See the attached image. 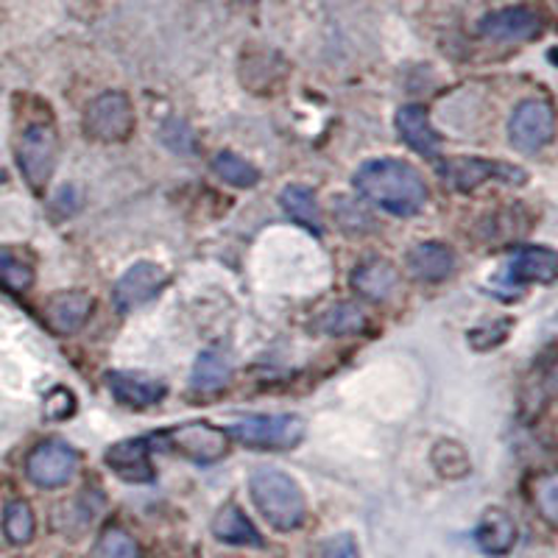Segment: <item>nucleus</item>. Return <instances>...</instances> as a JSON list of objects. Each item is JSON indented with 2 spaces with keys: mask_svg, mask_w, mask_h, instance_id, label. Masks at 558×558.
I'll list each match as a JSON object with an SVG mask.
<instances>
[{
  "mask_svg": "<svg viewBox=\"0 0 558 558\" xmlns=\"http://www.w3.org/2000/svg\"><path fill=\"white\" fill-rule=\"evenodd\" d=\"M433 466H436V472L441 477H452V481H458V477L470 475L472 470L470 452H466V447H463L461 441H452V438L438 441V445L433 447Z\"/></svg>",
  "mask_w": 558,
  "mask_h": 558,
  "instance_id": "obj_23",
  "label": "nucleus"
},
{
  "mask_svg": "<svg viewBox=\"0 0 558 558\" xmlns=\"http://www.w3.org/2000/svg\"><path fill=\"white\" fill-rule=\"evenodd\" d=\"M37 531V520L26 500H12L3 511V533L12 545H28Z\"/></svg>",
  "mask_w": 558,
  "mask_h": 558,
  "instance_id": "obj_24",
  "label": "nucleus"
},
{
  "mask_svg": "<svg viewBox=\"0 0 558 558\" xmlns=\"http://www.w3.org/2000/svg\"><path fill=\"white\" fill-rule=\"evenodd\" d=\"M279 204H282V209H286L293 221H299L302 227L311 229V232L322 235V229H324L322 209H318V202L316 196H313V191H307V187H302V184H288L286 191L279 193Z\"/></svg>",
  "mask_w": 558,
  "mask_h": 558,
  "instance_id": "obj_21",
  "label": "nucleus"
},
{
  "mask_svg": "<svg viewBox=\"0 0 558 558\" xmlns=\"http://www.w3.org/2000/svg\"><path fill=\"white\" fill-rule=\"evenodd\" d=\"M168 271L157 263H134L118 282H114L112 302L121 313H132L137 307L148 305L151 299L166 291Z\"/></svg>",
  "mask_w": 558,
  "mask_h": 558,
  "instance_id": "obj_8",
  "label": "nucleus"
},
{
  "mask_svg": "<svg viewBox=\"0 0 558 558\" xmlns=\"http://www.w3.org/2000/svg\"><path fill=\"white\" fill-rule=\"evenodd\" d=\"M363 313L355 305H338L330 313H324L322 330L330 336H347V332L363 330Z\"/></svg>",
  "mask_w": 558,
  "mask_h": 558,
  "instance_id": "obj_28",
  "label": "nucleus"
},
{
  "mask_svg": "<svg viewBox=\"0 0 558 558\" xmlns=\"http://www.w3.org/2000/svg\"><path fill=\"white\" fill-rule=\"evenodd\" d=\"M89 311H93V296L84 291H68V293H53L45 305V318L51 324L53 330L62 336H73L87 324Z\"/></svg>",
  "mask_w": 558,
  "mask_h": 558,
  "instance_id": "obj_15",
  "label": "nucleus"
},
{
  "mask_svg": "<svg viewBox=\"0 0 558 558\" xmlns=\"http://www.w3.org/2000/svg\"><path fill=\"white\" fill-rule=\"evenodd\" d=\"M0 286L14 293H23L34 286V266L23 260L17 252L0 246Z\"/></svg>",
  "mask_w": 558,
  "mask_h": 558,
  "instance_id": "obj_26",
  "label": "nucleus"
},
{
  "mask_svg": "<svg viewBox=\"0 0 558 558\" xmlns=\"http://www.w3.org/2000/svg\"><path fill=\"white\" fill-rule=\"evenodd\" d=\"M59 157V140L57 132L45 123H34L23 132L17 143V166L23 179L28 182L32 191H43L45 184L51 182L53 168Z\"/></svg>",
  "mask_w": 558,
  "mask_h": 558,
  "instance_id": "obj_3",
  "label": "nucleus"
},
{
  "mask_svg": "<svg viewBox=\"0 0 558 558\" xmlns=\"http://www.w3.org/2000/svg\"><path fill=\"white\" fill-rule=\"evenodd\" d=\"M76 408V400H73V393L68 388H57V391L45 400V416L48 418H68Z\"/></svg>",
  "mask_w": 558,
  "mask_h": 558,
  "instance_id": "obj_30",
  "label": "nucleus"
},
{
  "mask_svg": "<svg viewBox=\"0 0 558 558\" xmlns=\"http://www.w3.org/2000/svg\"><path fill=\"white\" fill-rule=\"evenodd\" d=\"M553 132H556V114H553L550 104L542 101V98L522 101L511 114V123H508L511 146L522 154L542 151L553 140Z\"/></svg>",
  "mask_w": 558,
  "mask_h": 558,
  "instance_id": "obj_6",
  "label": "nucleus"
},
{
  "mask_svg": "<svg viewBox=\"0 0 558 558\" xmlns=\"http://www.w3.org/2000/svg\"><path fill=\"white\" fill-rule=\"evenodd\" d=\"M441 177L450 187L456 191H475L477 184L488 182V179H500L508 184H522L527 179V173L517 166H508V162H497V159H450L445 168H441Z\"/></svg>",
  "mask_w": 558,
  "mask_h": 558,
  "instance_id": "obj_10",
  "label": "nucleus"
},
{
  "mask_svg": "<svg viewBox=\"0 0 558 558\" xmlns=\"http://www.w3.org/2000/svg\"><path fill=\"white\" fill-rule=\"evenodd\" d=\"M475 542L486 556H508L517 545V522L506 508H488L475 527Z\"/></svg>",
  "mask_w": 558,
  "mask_h": 558,
  "instance_id": "obj_16",
  "label": "nucleus"
},
{
  "mask_svg": "<svg viewBox=\"0 0 558 558\" xmlns=\"http://www.w3.org/2000/svg\"><path fill=\"white\" fill-rule=\"evenodd\" d=\"M397 132L405 140V146L422 157H438L441 151V134L433 129L427 109L418 104H408L397 112Z\"/></svg>",
  "mask_w": 558,
  "mask_h": 558,
  "instance_id": "obj_14",
  "label": "nucleus"
},
{
  "mask_svg": "<svg viewBox=\"0 0 558 558\" xmlns=\"http://www.w3.org/2000/svg\"><path fill=\"white\" fill-rule=\"evenodd\" d=\"M408 271L416 279H425V282H438V279H447L456 271V252L445 243L427 241L418 243L408 254Z\"/></svg>",
  "mask_w": 558,
  "mask_h": 558,
  "instance_id": "obj_17",
  "label": "nucleus"
},
{
  "mask_svg": "<svg viewBox=\"0 0 558 558\" xmlns=\"http://www.w3.org/2000/svg\"><path fill=\"white\" fill-rule=\"evenodd\" d=\"M248 492H252V500L257 506V511L277 531H296L305 522V495H302L299 483L291 475H286V472L257 470L252 475V483H248Z\"/></svg>",
  "mask_w": 558,
  "mask_h": 558,
  "instance_id": "obj_2",
  "label": "nucleus"
},
{
  "mask_svg": "<svg viewBox=\"0 0 558 558\" xmlns=\"http://www.w3.org/2000/svg\"><path fill=\"white\" fill-rule=\"evenodd\" d=\"M229 377H232V363L221 349H204L193 363L191 386L198 391H216V388L227 386Z\"/></svg>",
  "mask_w": 558,
  "mask_h": 558,
  "instance_id": "obj_22",
  "label": "nucleus"
},
{
  "mask_svg": "<svg viewBox=\"0 0 558 558\" xmlns=\"http://www.w3.org/2000/svg\"><path fill=\"white\" fill-rule=\"evenodd\" d=\"M477 28H481L483 37L495 39V43H531V39H536L542 34L545 20H542V14L533 12V9L511 7L486 14Z\"/></svg>",
  "mask_w": 558,
  "mask_h": 558,
  "instance_id": "obj_11",
  "label": "nucleus"
},
{
  "mask_svg": "<svg viewBox=\"0 0 558 558\" xmlns=\"http://www.w3.org/2000/svg\"><path fill=\"white\" fill-rule=\"evenodd\" d=\"M556 252L545 246H527L511 257L508 271L517 282H553L556 279Z\"/></svg>",
  "mask_w": 558,
  "mask_h": 558,
  "instance_id": "obj_20",
  "label": "nucleus"
},
{
  "mask_svg": "<svg viewBox=\"0 0 558 558\" xmlns=\"http://www.w3.org/2000/svg\"><path fill=\"white\" fill-rule=\"evenodd\" d=\"M213 536L223 545H238V547H260L263 536L257 533V527L252 525L246 514H243L238 506H223L221 511L213 520Z\"/></svg>",
  "mask_w": 558,
  "mask_h": 558,
  "instance_id": "obj_19",
  "label": "nucleus"
},
{
  "mask_svg": "<svg viewBox=\"0 0 558 558\" xmlns=\"http://www.w3.org/2000/svg\"><path fill=\"white\" fill-rule=\"evenodd\" d=\"M397 282H400L397 266L388 260H380V257L361 263V266L355 268V274H352V286H355V291L361 293V296L372 299V302H380V299L391 296Z\"/></svg>",
  "mask_w": 558,
  "mask_h": 558,
  "instance_id": "obj_18",
  "label": "nucleus"
},
{
  "mask_svg": "<svg viewBox=\"0 0 558 558\" xmlns=\"http://www.w3.org/2000/svg\"><path fill=\"white\" fill-rule=\"evenodd\" d=\"M213 171L223 179V182L235 184V187H254L260 182V171L248 162V159L238 157L232 151H221L213 159Z\"/></svg>",
  "mask_w": 558,
  "mask_h": 558,
  "instance_id": "obj_25",
  "label": "nucleus"
},
{
  "mask_svg": "<svg viewBox=\"0 0 558 558\" xmlns=\"http://www.w3.org/2000/svg\"><path fill=\"white\" fill-rule=\"evenodd\" d=\"M78 470L76 450L64 441H43L32 450L26 461V475L39 488H59L73 481Z\"/></svg>",
  "mask_w": 558,
  "mask_h": 558,
  "instance_id": "obj_7",
  "label": "nucleus"
},
{
  "mask_svg": "<svg viewBox=\"0 0 558 558\" xmlns=\"http://www.w3.org/2000/svg\"><path fill=\"white\" fill-rule=\"evenodd\" d=\"M229 433L257 450H291L305 438V422L299 416H248L235 422Z\"/></svg>",
  "mask_w": 558,
  "mask_h": 558,
  "instance_id": "obj_5",
  "label": "nucleus"
},
{
  "mask_svg": "<svg viewBox=\"0 0 558 558\" xmlns=\"http://www.w3.org/2000/svg\"><path fill=\"white\" fill-rule=\"evenodd\" d=\"M322 558H361V550H357V542L349 533H341V536H332L324 545Z\"/></svg>",
  "mask_w": 558,
  "mask_h": 558,
  "instance_id": "obj_31",
  "label": "nucleus"
},
{
  "mask_svg": "<svg viewBox=\"0 0 558 558\" xmlns=\"http://www.w3.org/2000/svg\"><path fill=\"white\" fill-rule=\"evenodd\" d=\"M98 558H140V547L123 527H107L96 547Z\"/></svg>",
  "mask_w": 558,
  "mask_h": 558,
  "instance_id": "obj_27",
  "label": "nucleus"
},
{
  "mask_svg": "<svg viewBox=\"0 0 558 558\" xmlns=\"http://www.w3.org/2000/svg\"><path fill=\"white\" fill-rule=\"evenodd\" d=\"M134 132V107L123 93H101L84 112V134L96 143H123Z\"/></svg>",
  "mask_w": 558,
  "mask_h": 558,
  "instance_id": "obj_4",
  "label": "nucleus"
},
{
  "mask_svg": "<svg viewBox=\"0 0 558 558\" xmlns=\"http://www.w3.org/2000/svg\"><path fill=\"white\" fill-rule=\"evenodd\" d=\"M361 196L391 216L411 218L427 202L425 177L402 159H368L355 171Z\"/></svg>",
  "mask_w": 558,
  "mask_h": 558,
  "instance_id": "obj_1",
  "label": "nucleus"
},
{
  "mask_svg": "<svg viewBox=\"0 0 558 558\" xmlns=\"http://www.w3.org/2000/svg\"><path fill=\"white\" fill-rule=\"evenodd\" d=\"M107 386L121 405L137 408V411L157 405L159 400H166L168 393L166 383L154 380L148 375H140V372H109Z\"/></svg>",
  "mask_w": 558,
  "mask_h": 558,
  "instance_id": "obj_12",
  "label": "nucleus"
},
{
  "mask_svg": "<svg viewBox=\"0 0 558 558\" xmlns=\"http://www.w3.org/2000/svg\"><path fill=\"white\" fill-rule=\"evenodd\" d=\"M162 441H168L179 456L191 458L193 463H216L229 450L227 433L207 422H187L182 427H173L162 436Z\"/></svg>",
  "mask_w": 558,
  "mask_h": 558,
  "instance_id": "obj_9",
  "label": "nucleus"
},
{
  "mask_svg": "<svg viewBox=\"0 0 558 558\" xmlns=\"http://www.w3.org/2000/svg\"><path fill=\"white\" fill-rule=\"evenodd\" d=\"M107 466L126 483H151L154 481V463L148 452V441L143 438H126L118 441L107 450Z\"/></svg>",
  "mask_w": 558,
  "mask_h": 558,
  "instance_id": "obj_13",
  "label": "nucleus"
},
{
  "mask_svg": "<svg viewBox=\"0 0 558 558\" xmlns=\"http://www.w3.org/2000/svg\"><path fill=\"white\" fill-rule=\"evenodd\" d=\"M241 3H254V0H241Z\"/></svg>",
  "mask_w": 558,
  "mask_h": 558,
  "instance_id": "obj_32",
  "label": "nucleus"
},
{
  "mask_svg": "<svg viewBox=\"0 0 558 558\" xmlns=\"http://www.w3.org/2000/svg\"><path fill=\"white\" fill-rule=\"evenodd\" d=\"M536 508L542 511V517H545L550 525H556L558 520V486H556V477H542L539 483H536Z\"/></svg>",
  "mask_w": 558,
  "mask_h": 558,
  "instance_id": "obj_29",
  "label": "nucleus"
}]
</instances>
